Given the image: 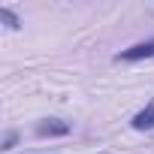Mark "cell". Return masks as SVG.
I'll return each mask as SVG.
<instances>
[{
    "instance_id": "1",
    "label": "cell",
    "mask_w": 154,
    "mask_h": 154,
    "mask_svg": "<svg viewBox=\"0 0 154 154\" xmlns=\"http://www.w3.org/2000/svg\"><path fill=\"white\" fill-rule=\"evenodd\" d=\"M145 57H154V39L136 42V45H130V48L115 54V60H145Z\"/></svg>"
},
{
    "instance_id": "2",
    "label": "cell",
    "mask_w": 154,
    "mask_h": 154,
    "mask_svg": "<svg viewBox=\"0 0 154 154\" xmlns=\"http://www.w3.org/2000/svg\"><path fill=\"white\" fill-rule=\"evenodd\" d=\"M69 133V121L60 118H42L36 124V136H66Z\"/></svg>"
},
{
    "instance_id": "3",
    "label": "cell",
    "mask_w": 154,
    "mask_h": 154,
    "mask_svg": "<svg viewBox=\"0 0 154 154\" xmlns=\"http://www.w3.org/2000/svg\"><path fill=\"white\" fill-rule=\"evenodd\" d=\"M130 124H133V130H154V100H151L142 112H136Z\"/></svg>"
},
{
    "instance_id": "4",
    "label": "cell",
    "mask_w": 154,
    "mask_h": 154,
    "mask_svg": "<svg viewBox=\"0 0 154 154\" xmlns=\"http://www.w3.org/2000/svg\"><path fill=\"white\" fill-rule=\"evenodd\" d=\"M0 18L6 21V27H9V30H18V27H21V21H18V15H15V12H12L9 6H0Z\"/></svg>"
},
{
    "instance_id": "5",
    "label": "cell",
    "mask_w": 154,
    "mask_h": 154,
    "mask_svg": "<svg viewBox=\"0 0 154 154\" xmlns=\"http://www.w3.org/2000/svg\"><path fill=\"white\" fill-rule=\"evenodd\" d=\"M15 139H18V133H15V130H9V133H6V139H3V145H0V148H3V151H9V148L15 145Z\"/></svg>"
}]
</instances>
